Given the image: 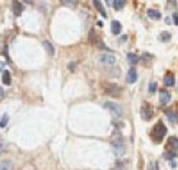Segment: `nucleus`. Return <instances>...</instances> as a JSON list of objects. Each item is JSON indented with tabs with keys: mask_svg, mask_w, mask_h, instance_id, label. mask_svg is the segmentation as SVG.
I'll return each mask as SVG.
<instances>
[{
	"mask_svg": "<svg viewBox=\"0 0 178 170\" xmlns=\"http://www.w3.org/2000/svg\"><path fill=\"white\" fill-rule=\"evenodd\" d=\"M127 83L130 84H134L136 80H138V72H136V70L134 68H131L129 71H127V77H126Z\"/></svg>",
	"mask_w": 178,
	"mask_h": 170,
	"instance_id": "obj_8",
	"label": "nucleus"
},
{
	"mask_svg": "<svg viewBox=\"0 0 178 170\" xmlns=\"http://www.w3.org/2000/svg\"><path fill=\"white\" fill-rule=\"evenodd\" d=\"M93 4H94V7H95V9H97V10L101 13V15H102L103 18H106V17H107V13H106V10H104V8H103V5H102V3L99 2V0H93Z\"/></svg>",
	"mask_w": 178,
	"mask_h": 170,
	"instance_id": "obj_11",
	"label": "nucleus"
},
{
	"mask_svg": "<svg viewBox=\"0 0 178 170\" xmlns=\"http://www.w3.org/2000/svg\"><path fill=\"white\" fill-rule=\"evenodd\" d=\"M11 9H13V13H14L17 17H19L23 11V5L18 2V0H11Z\"/></svg>",
	"mask_w": 178,
	"mask_h": 170,
	"instance_id": "obj_7",
	"label": "nucleus"
},
{
	"mask_svg": "<svg viewBox=\"0 0 178 170\" xmlns=\"http://www.w3.org/2000/svg\"><path fill=\"white\" fill-rule=\"evenodd\" d=\"M149 170H158V163H153L152 165H150Z\"/></svg>",
	"mask_w": 178,
	"mask_h": 170,
	"instance_id": "obj_27",
	"label": "nucleus"
},
{
	"mask_svg": "<svg viewBox=\"0 0 178 170\" xmlns=\"http://www.w3.org/2000/svg\"><path fill=\"white\" fill-rule=\"evenodd\" d=\"M8 122H9V116L5 113V114H3L2 120H0V128H4V127H7Z\"/></svg>",
	"mask_w": 178,
	"mask_h": 170,
	"instance_id": "obj_21",
	"label": "nucleus"
},
{
	"mask_svg": "<svg viewBox=\"0 0 178 170\" xmlns=\"http://www.w3.org/2000/svg\"><path fill=\"white\" fill-rule=\"evenodd\" d=\"M0 170H13V164L8 160L0 161Z\"/></svg>",
	"mask_w": 178,
	"mask_h": 170,
	"instance_id": "obj_16",
	"label": "nucleus"
},
{
	"mask_svg": "<svg viewBox=\"0 0 178 170\" xmlns=\"http://www.w3.org/2000/svg\"><path fill=\"white\" fill-rule=\"evenodd\" d=\"M157 88H158V84L157 83H152L149 85V93H155V90H157Z\"/></svg>",
	"mask_w": 178,
	"mask_h": 170,
	"instance_id": "obj_25",
	"label": "nucleus"
},
{
	"mask_svg": "<svg viewBox=\"0 0 178 170\" xmlns=\"http://www.w3.org/2000/svg\"><path fill=\"white\" fill-rule=\"evenodd\" d=\"M104 108L108 109L115 117H121V116H122V108L118 106L117 103H113V102H106V103H104Z\"/></svg>",
	"mask_w": 178,
	"mask_h": 170,
	"instance_id": "obj_4",
	"label": "nucleus"
},
{
	"mask_svg": "<svg viewBox=\"0 0 178 170\" xmlns=\"http://www.w3.org/2000/svg\"><path fill=\"white\" fill-rule=\"evenodd\" d=\"M126 4V0H115V3H113V8L116 10H121L122 8L125 7Z\"/></svg>",
	"mask_w": 178,
	"mask_h": 170,
	"instance_id": "obj_19",
	"label": "nucleus"
},
{
	"mask_svg": "<svg viewBox=\"0 0 178 170\" xmlns=\"http://www.w3.org/2000/svg\"><path fill=\"white\" fill-rule=\"evenodd\" d=\"M104 91H106V94L111 95V97H118L122 90L117 84H106Z\"/></svg>",
	"mask_w": 178,
	"mask_h": 170,
	"instance_id": "obj_5",
	"label": "nucleus"
},
{
	"mask_svg": "<svg viewBox=\"0 0 178 170\" xmlns=\"http://www.w3.org/2000/svg\"><path fill=\"white\" fill-rule=\"evenodd\" d=\"M160 40H162L163 42H168V41L171 40V33H168V32H163V33L160 34Z\"/></svg>",
	"mask_w": 178,
	"mask_h": 170,
	"instance_id": "obj_23",
	"label": "nucleus"
},
{
	"mask_svg": "<svg viewBox=\"0 0 178 170\" xmlns=\"http://www.w3.org/2000/svg\"><path fill=\"white\" fill-rule=\"evenodd\" d=\"M140 114H141V118L144 121H150L153 118V116H154V112H153V108L150 104L148 103H144L143 106H141V111H140Z\"/></svg>",
	"mask_w": 178,
	"mask_h": 170,
	"instance_id": "obj_3",
	"label": "nucleus"
},
{
	"mask_svg": "<svg viewBox=\"0 0 178 170\" xmlns=\"http://www.w3.org/2000/svg\"><path fill=\"white\" fill-rule=\"evenodd\" d=\"M3 95H4V90L2 86H0V98H3Z\"/></svg>",
	"mask_w": 178,
	"mask_h": 170,
	"instance_id": "obj_32",
	"label": "nucleus"
},
{
	"mask_svg": "<svg viewBox=\"0 0 178 170\" xmlns=\"http://www.w3.org/2000/svg\"><path fill=\"white\" fill-rule=\"evenodd\" d=\"M121 29H122V25H121L120 22L113 20V22L111 23V31H112L113 34H116V36L120 34V33H121Z\"/></svg>",
	"mask_w": 178,
	"mask_h": 170,
	"instance_id": "obj_10",
	"label": "nucleus"
},
{
	"mask_svg": "<svg viewBox=\"0 0 178 170\" xmlns=\"http://www.w3.org/2000/svg\"><path fill=\"white\" fill-rule=\"evenodd\" d=\"M164 85L166 86H173L174 85V77L172 74H168L166 77H164Z\"/></svg>",
	"mask_w": 178,
	"mask_h": 170,
	"instance_id": "obj_17",
	"label": "nucleus"
},
{
	"mask_svg": "<svg viewBox=\"0 0 178 170\" xmlns=\"http://www.w3.org/2000/svg\"><path fill=\"white\" fill-rule=\"evenodd\" d=\"M164 156H166L168 160H173V159L177 158V154H176V152H172V151H167L166 154H164Z\"/></svg>",
	"mask_w": 178,
	"mask_h": 170,
	"instance_id": "obj_24",
	"label": "nucleus"
},
{
	"mask_svg": "<svg viewBox=\"0 0 178 170\" xmlns=\"http://www.w3.org/2000/svg\"><path fill=\"white\" fill-rule=\"evenodd\" d=\"M113 3H115V0H106V4L108 7H113Z\"/></svg>",
	"mask_w": 178,
	"mask_h": 170,
	"instance_id": "obj_30",
	"label": "nucleus"
},
{
	"mask_svg": "<svg viewBox=\"0 0 178 170\" xmlns=\"http://www.w3.org/2000/svg\"><path fill=\"white\" fill-rule=\"evenodd\" d=\"M23 2H24L25 4H32V3H33V0H23Z\"/></svg>",
	"mask_w": 178,
	"mask_h": 170,
	"instance_id": "obj_33",
	"label": "nucleus"
},
{
	"mask_svg": "<svg viewBox=\"0 0 178 170\" xmlns=\"http://www.w3.org/2000/svg\"><path fill=\"white\" fill-rule=\"evenodd\" d=\"M167 117H168V120H169L171 122H173V123L178 120V116H177L176 113H173V112H167Z\"/></svg>",
	"mask_w": 178,
	"mask_h": 170,
	"instance_id": "obj_22",
	"label": "nucleus"
},
{
	"mask_svg": "<svg viewBox=\"0 0 178 170\" xmlns=\"http://www.w3.org/2000/svg\"><path fill=\"white\" fill-rule=\"evenodd\" d=\"M99 61L103 65H106V66H112V65H115V62H116V57L111 54H103V55H101Z\"/></svg>",
	"mask_w": 178,
	"mask_h": 170,
	"instance_id": "obj_6",
	"label": "nucleus"
},
{
	"mask_svg": "<svg viewBox=\"0 0 178 170\" xmlns=\"http://www.w3.org/2000/svg\"><path fill=\"white\" fill-rule=\"evenodd\" d=\"M4 149H5V142H4L2 138H0V152H2Z\"/></svg>",
	"mask_w": 178,
	"mask_h": 170,
	"instance_id": "obj_28",
	"label": "nucleus"
},
{
	"mask_svg": "<svg viewBox=\"0 0 178 170\" xmlns=\"http://www.w3.org/2000/svg\"><path fill=\"white\" fill-rule=\"evenodd\" d=\"M43 47L46 48L47 54H48L50 56H53V55H55V48H53V46H52L48 41H43Z\"/></svg>",
	"mask_w": 178,
	"mask_h": 170,
	"instance_id": "obj_15",
	"label": "nucleus"
},
{
	"mask_svg": "<svg viewBox=\"0 0 178 170\" xmlns=\"http://www.w3.org/2000/svg\"><path fill=\"white\" fill-rule=\"evenodd\" d=\"M159 100L162 104H167L171 100V94L167 90H160L159 91Z\"/></svg>",
	"mask_w": 178,
	"mask_h": 170,
	"instance_id": "obj_9",
	"label": "nucleus"
},
{
	"mask_svg": "<svg viewBox=\"0 0 178 170\" xmlns=\"http://www.w3.org/2000/svg\"><path fill=\"white\" fill-rule=\"evenodd\" d=\"M111 146H112L113 154L117 156V158L124 156V154H125V142H124V138H122L121 136L113 137V140L111 141Z\"/></svg>",
	"mask_w": 178,
	"mask_h": 170,
	"instance_id": "obj_2",
	"label": "nucleus"
},
{
	"mask_svg": "<svg viewBox=\"0 0 178 170\" xmlns=\"http://www.w3.org/2000/svg\"><path fill=\"white\" fill-rule=\"evenodd\" d=\"M148 17L154 19V20H158V19L162 18V14H160L158 10H155V9H148Z\"/></svg>",
	"mask_w": 178,
	"mask_h": 170,
	"instance_id": "obj_13",
	"label": "nucleus"
},
{
	"mask_svg": "<svg viewBox=\"0 0 178 170\" xmlns=\"http://www.w3.org/2000/svg\"><path fill=\"white\" fill-rule=\"evenodd\" d=\"M166 135H167V127L164 126L163 122H158L153 127L152 132H150V137H152L153 141L157 142V143H160L163 141V137L166 136Z\"/></svg>",
	"mask_w": 178,
	"mask_h": 170,
	"instance_id": "obj_1",
	"label": "nucleus"
},
{
	"mask_svg": "<svg viewBox=\"0 0 178 170\" xmlns=\"http://www.w3.org/2000/svg\"><path fill=\"white\" fill-rule=\"evenodd\" d=\"M61 3L62 5L65 7H69V8H75L76 7V0H61Z\"/></svg>",
	"mask_w": 178,
	"mask_h": 170,
	"instance_id": "obj_20",
	"label": "nucleus"
},
{
	"mask_svg": "<svg viewBox=\"0 0 178 170\" xmlns=\"http://www.w3.org/2000/svg\"><path fill=\"white\" fill-rule=\"evenodd\" d=\"M139 56L138 55H135V54H127V61L131 63V65H136L139 62Z\"/></svg>",
	"mask_w": 178,
	"mask_h": 170,
	"instance_id": "obj_18",
	"label": "nucleus"
},
{
	"mask_svg": "<svg viewBox=\"0 0 178 170\" xmlns=\"http://www.w3.org/2000/svg\"><path fill=\"white\" fill-rule=\"evenodd\" d=\"M168 146L173 150V151H177L178 150V138L172 136V137H168Z\"/></svg>",
	"mask_w": 178,
	"mask_h": 170,
	"instance_id": "obj_12",
	"label": "nucleus"
},
{
	"mask_svg": "<svg viewBox=\"0 0 178 170\" xmlns=\"http://www.w3.org/2000/svg\"><path fill=\"white\" fill-rule=\"evenodd\" d=\"M69 69H70V71H74V69H75V63L74 62L69 63Z\"/></svg>",
	"mask_w": 178,
	"mask_h": 170,
	"instance_id": "obj_31",
	"label": "nucleus"
},
{
	"mask_svg": "<svg viewBox=\"0 0 178 170\" xmlns=\"http://www.w3.org/2000/svg\"><path fill=\"white\" fill-rule=\"evenodd\" d=\"M173 22H174V24L178 25V13H174L173 14Z\"/></svg>",
	"mask_w": 178,
	"mask_h": 170,
	"instance_id": "obj_29",
	"label": "nucleus"
},
{
	"mask_svg": "<svg viewBox=\"0 0 178 170\" xmlns=\"http://www.w3.org/2000/svg\"><path fill=\"white\" fill-rule=\"evenodd\" d=\"M2 81L4 85H10L11 83V79H10V72L8 70H4L3 71V75H2Z\"/></svg>",
	"mask_w": 178,
	"mask_h": 170,
	"instance_id": "obj_14",
	"label": "nucleus"
},
{
	"mask_svg": "<svg viewBox=\"0 0 178 170\" xmlns=\"http://www.w3.org/2000/svg\"><path fill=\"white\" fill-rule=\"evenodd\" d=\"M94 38H95V33H94V31L92 29V31L89 32V41H90V42H93V41H94Z\"/></svg>",
	"mask_w": 178,
	"mask_h": 170,
	"instance_id": "obj_26",
	"label": "nucleus"
}]
</instances>
